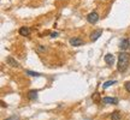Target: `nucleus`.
<instances>
[{"mask_svg":"<svg viewBox=\"0 0 130 120\" xmlns=\"http://www.w3.org/2000/svg\"><path fill=\"white\" fill-rule=\"evenodd\" d=\"M101 35H102V30L101 29H98V30H95V31H93L90 34V40H92V41H96Z\"/></svg>","mask_w":130,"mask_h":120,"instance_id":"6","label":"nucleus"},{"mask_svg":"<svg viewBox=\"0 0 130 120\" xmlns=\"http://www.w3.org/2000/svg\"><path fill=\"white\" fill-rule=\"evenodd\" d=\"M105 63H106L107 65H113L115 64V55L111 54V53L106 54V55H105Z\"/></svg>","mask_w":130,"mask_h":120,"instance_id":"7","label":"nucleus"},{"mask_svg":"<svg viewBox=\"0 0 130 120\" xmlns=\"http://www.w3.org/2000/svg\"><path fill=\"white\" fill-rule=\"evenodd\" d=\"M27 73L28 74H30V76H32V77H39L40 76V73H37V72H32V71H27Z\"/></svg>","mask_w":130,"mask_h":120,"instance_id":"14","label":"nucleus"},{"mask_svg":"<svg viewBox=\"0 0 130 120\" xmlns=\"http://www.w3.org/2000/svg\"><path fill=\"white\" fill-rule=\"evenodd\" d=\"M6 64L10 65V66H12V67H16V69H19V67H21L19 63L16 59H13L12 56H7V58H6Z\"/></svg>","mask_w":130,"mask_h":120,"instance_id":"3","label":"nucleus"},{"mask_svg":"<svg viewBox=\"0 0 130 120\" xmlns=\"http://www.w3.org/2000/svg\"><path fill=\"white\" fill-rule=\"evenodd\" d=\"M51 36H52V37H57V36H58V32H52Z\"/></svg>","mask_w":130,"mask_h":120,"instance_id":"17","label":"nucleus"},{"mask_svg":"<svg viewBox=\"0 0 130 120\" xmlns=\"http://www.w3.org/2000/svg\"><path fill=\"white\" fill-rule=\"evenodd\" d=\"M111 120H121V114L119 112H113L111 115Z\"/></svg>","mask_w":130,"mask_h":120,"instance_id":"11","label":"nucleus"},{"mask_svg":"<svg viewBox=\"0 0 130 120\" xmlns=\"http://www.w3.org/2000/svg\"><path fill=\"white\" fill-rule=\"evenodd\" d=\"M130 47V41L128 38H124V40H122L121 43H119V48H121V51H126V49H129Z\"/></svg>","mask_w":130,"mask_h":120,"instance_id":"5","label":"nucleus"},{"mask_svg":"<svg viewBox=\"0 0 130 120\" xmlns=\"http://www.w3.org/2000/svg\"><path fill=\"white\" fill-rule=\"evenodd\" d=\"M87 21H88L90 24H95L98 23V21H99V14L96 13V12H90V13L87 16Z\"/></svg>","mask_w":130,"mask_h":120,"instance_id":"2","label":"nucleus"},{"mask_svg":"<svg viewBox=\"0 0 130 120\" xmlns=\"http://www.w3.org/2000/svg\"><path fill=\"white\" fill-rule=\"evenodd\" d=\"M115 83H116V81H107V82H105V83L102 84V88L107 89L108 87H111L112 84H115Z\"/></svg>","mask_w":130,"mask_h":120,"instance_id":"12","label":"nucleus"},{"mask_svg":"<svg viewBox=\"0 0 130 120\" xmlns=\"http://www.w3.org/2000/svg\"><path fill=\"white\" fill-rule=\"evenodd\" d=\"M125 89H126V91L130 92V82H126L125 83Z\"/></svg>","mask_w":130,"mask_h":120,"instance_id":"15","label":"nucleus"},{"mask_svg":"<svg viewBox=\"0 0 130 120\" xmlns=\"http://www.w3.org/2000/svg\"><path fill=\"white\" fill-rule=\"evenodd\" d=\"M104 103H107V105H117L118 103V100L115 98V97H104Z\"/></svg>","mask_w":130,"mask_h":120,"instance_id":"8","label":"nucleus"},{"mask_svg":"<svg viewBox=\"0 0 130 120\" xmlns=\"http://www.w3.org/2000/svg\"><path fill=\"white\" fill-rule=\"evenodd\" d=\"M47 48L45 46H42V45H39V46L36 47V52L37 53H42V52H46Z\"/></svg>","mask_w":130,"mask_h":120,"instance_id":"13","label":"nucleus"},{"mask_svg":"<svg viewBox=\"0 0 130 120\" xmlns=\"http://www.w3.org/2000/svg\"><path fill=\"white\" fill-rule=\"evenodd\" d=\"M28 98L29 100H36L37 98V91L36 90H30L28 94Z\"/></svg>","mask_w":130,"mask_h":120,"instance_id":"10","label":"nucleus"},{"mask_svg":"<svg viewBox=\"0 0 130 120\" xmlns=\"http://www.w3.org/2000/svg\"><path fill=\"white\" fill-rule=\"evenodd\" d=\"M19 34L22 36H29L30 35V29L28 27H22V28H19Z\"/></svg>","mask_w":130,"mask_h":120,"instance_id":"9","label":"nucleus"},{"mask_svg":"<svg viewBox=\"0 0 130 120\" xmlns=\"http://www.w3.org/2000/svg\"><path fill=\"white\" fill-rule=\"evenodd\" d=\"M93 100H95V101L99 100V94L98 92H95V95H93Z\"/></svg>","mask_w":130,"mask_h":120,"instance_id":"16","label":"nucleus"},{"mask_svg":"<svg viewBox=\"0 0 130 120\" xmlns=\"http://www.w3.org/2000/svg\"><path fill=\"white\" fill-rule=\"evenodd\" d=\"M129 61H130V54L125 53L123 51L118 54V65H117V70L119 72H124L126 71L128 66H129Z\"/></svg>","mask_w":130,"mask_h":120,"instance_id":"1","label":"nucleus"},{"mask_svg":"<svg viewBox=\"0 0 130 120\" xmlns=\"http://www.w3.org/2000/svg\"><path fill=\"white\" fill-rule=\"evenodd\" d=\"M6 120H14V119H13V118H11V119H6Z\"/></svg>","mask_w":130,"mask_h":120,"instance_id":"18","label":"nucleus"},{"mask_svg":"<svg viewBox=\"0 0 130 120\" xmlns=\"http://www.w3.org/2000/svg\"><path fill=\"white\" fill-rule=\"evenodd\" d=\"M70 45L71 46H74V47H79V46H82L84 42L82 38H79V37H72V38H70Z\"/></svg>","mask_w":130,"mask_h":120,"instance_id":"4","label":"nucleus"}]
</instances>
